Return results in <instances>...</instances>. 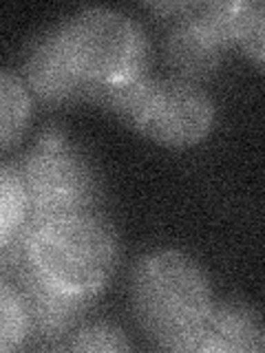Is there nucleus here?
Returning <instances> with one entry per match:
<instances>
[{
    "mask_svg": "<svg viewBox=\"0 0 265 353\" xmlns=\"http://www.w3.org/2000/svg\"><path fill=\"white\" fill-rule=\"evenodd\" d=\"M213 307L206 270L179 248L150 250L130 272V309L153 347L193 351Z\"/></svg>",
    "mask_w": 265,
    "mask_h": 353,
    "instance_id": "obj_1",
    "label": "nucleus"
},
{
    "mask_svg": "<svg viewBox=\"0 0 265 353\" xmlns=\"http://www.w3.org/2000/svg\"><path fill=\"white\" fill-rule=\"evenodd\" d=\"M22 261L55 290L95 298L113 281L119 263L115 228L97 212H73L31 223L20 241Z\"/></svg>",
    "mask_w": 265,
    "mask_h": 353,
    "instance_id": "obj_2",
    "label": "nucleus"
},
{
    "mask_svg": "<svg viewBox=\"0 0 265 353\" xmlns=\"http://www.w3.org/2000/svg\"><path fill=\"white\" fill-rule=\"evenodd\" d=\"M91 102L110 110L139 135L166 148H193L217 124V102L206 88L181 77L139 75L97 86Z\"/></svg>",
    "mask_w": 265,
    "mask_h": 353,
    "instance_id": "obj_3",
    "label": "nucleus"
},
{
    "mask_svg": "<svg viewBox=\"0 0 265 353\" xmlns=\"http://www.w3.org/2000/svg\"><path fill=\"white\" fill-rule=\"evenodd\" d=\"M53 25L66 58L93 91L148 73L150 40L146 29L124 11L84 7Z\"/></svg>",
    "mask_w": 265,
    "mask_h": 353,
    "instance_id": "obj_4",
    "label": "nucleus"
},
{
    "mask_svg": "<svg viewBox=\"0 0 265 353\" xmlns=\"http://www.w3.org/2000/svg\"><path fill=\"white\" fill-rule=\"evenodd\" d=\"M18 170L27 188L31 223L60 214L97 212L102 203L97 168L60 128L42 130Z\"/></svg>",
    "mask_w": 265,
    "mask_h": 353,
    "instance_id": "obj_5",
    "label": "nucleus"
},
{
    "mask_svg": "<svg viewBox=\"0 0 265 353\" xmlns=\"http://www.w3.org/2000/svg\"><path fill=\"white\" fill-rule=\"evenodd\" d=\"M16 279L18 290L25 296L31 318V340L38 349H62L71 331L84 323L93 301L77 298L55 290L31 272L20 256L9 272Z\"/></svg>",
    "mask_w": 265,
    "mask_h": 353,
    "instance_id": "obj_6",
    "label": "nucleus"
},
{
    "mask_svg": "<svg viewBox=\"0 0 265 353\" xmlns=\"http://www.w3.org/2000/svg\"><path fill=\"white\" fill-rule=\"evenodd\" d=\"M22 82L27 84L31 97L36 95L49 106L88 102L93 93L91 84L77 75L66 58L55 25L44 27L31 38L22 60Z\"/></svg>",
    "mask_w": 265,
    "mask_h": 353,
    "instance_id": "obj_7",
    "label": "nucleus"
},
{
    "mask_svg": "<svg viewBox=\"0 0 265 353\" xmlns=\"http://www.w3.org/2000/svg\"><path fill=\"white\" fill-rule=\"evenodd\" d=\"M228 49L226 38L204 14V3L175 18L164 40V55L173 75L195 84L217 75Z\"/></svg>",
    "mask_w": 265,
    "mask_h": 353,
    "instance_id": "obj_8",
    "label": "nucleus"
},
{
    "mask_svg": "<svg viewBox=\"0 0 265 353\" xmlns=\"http://www.w3.org/2000/svg\"><path fill=\"white\" fill-rule=\"evenodd\" d=\"M265 329L254 307L230 301L215 303L193 351L204 353H263Z\"/></svg>",
    "mask_w": 265,
    "mask_h": 353,
    "instance_id": "obj_9",
    "label": "nucleus"
},
{
    "mask_svg": "<svg viewBox=\"0 0 265 353\" xmlns=\"http://www.w3.org/2000/svg\"><path fill=\"white\" fill-rule=\"evenodd\" d=\"M204 14L226 38L228 47H239L254 64L263 66V22L265 9L261 0H226L204 3Z\"/></svg>",
    "mask_w": 265,
    "mask_h": 353,
    "instance_id": "obj_10",
    "label": "nucleus"
},
{
    "mask_svg": "<svg viewBox=\"0 0 265 353\" xmlns=\"http://www.w3.org/2000/svg\"><path fill=\"white\" fill-rule=\"evenodd\" d=\"M31 223L27 188L20 170L0 165V274L11 272L20 256V241Z\"/></svg>",
    "mask_w": 265,
    "mask_h": 353,
    "instance_id": "obj_11",
    "label": "nucleus"
},
{
    "mask_svg": "<svg viewBox=\"0 0 265 353\" xmlns=\"http://www.w3.org/2000/svg\"><path fill=\"white\" fill-rule=\"evenodd\" d=\"M33 97L14 71L0 66V152L16 146L29 128Z\"/></svg>",
    "mask_w": 265,
    "mask_h": 353,
    "instance_id": "obj_12",
    "label": "nucleus"
},
{
    "mask_svg": "<svg viewBox=\"0 0 265 353\" xmlns=\"http://www.w3.org/2000/svg\"><path fill=\"white\" fill-rule=\"evenodd\" d=\"M31 318L25 296L16 283L0 274V353H14L29 345Z\"/></svg>",
    "mask_w": 265,
    "mask_h": 353,
    "instance_id": "obj_13",
    "label": "nucleus"
},
{
    "mask_svg": "<svg viewBox=\"0 0 265 353\" xmlns=\"http://www.w3.org/2000/svg\"><path fill=\"white\" fill-rule=\"evenodd\" d=\"M64 351H84V353H124L132 351L135 345L119 325L108 320H91L77 325L64 342Z\"/></svg>",
    "mask_w": 265,
    "mask_h": 353,
    "instance_id": "obj_14",
    "label": "nucleus"
},
{
    "mask_svg": "<svg viewBox=\"0 0 265 353\" xmlns=\"http://www.w3.org/2000/svg\"><path fill=\"white\" fill-rule=\"evenodd\" d=\"M197 3H148L146 7L150 11L159 16H173V18H179L184 14H188Z\"/></svg>",
    "mask_w": 265,
    "mask_h": 353,
    "instance_id": "obj_15",
    "label": "nucleus"
}]
</instances>
